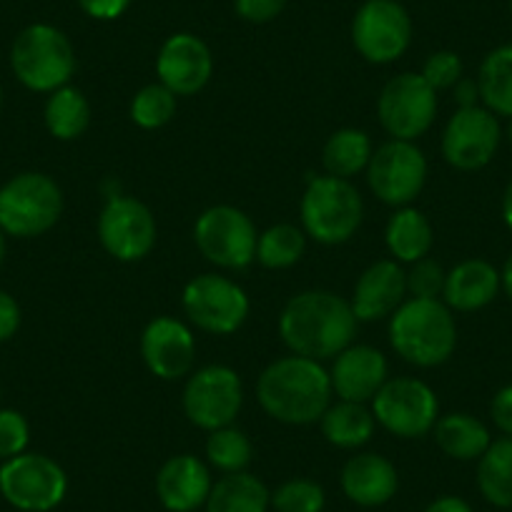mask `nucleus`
<instances>
[{"instance_id":"f257e3e1","label":"nucleus","mask_w":512,"mask_h":512,"mask_svg":"<svg viewBox=\"0 0 512 512\" xmlns=\"http://www.w3.org/2000/svg\"><path fill=\"white\" fill-rule=\"evenodd\" d=\"M357 322L352 304L337 294L304 292L284 307L279 332L297 357L319 362L337 357L352 344Z\"/></svg>"},{"instance_id":"f03ea898","label":"nucleus","mask_w":512,"mask_h":512,"mask_svg":"<svg viewBox=\"0 0 512 512\" xmlns=\"http://www.w3.org/2000/svg\"><path fill=\"white\" fill-rule=\"evenodd\" d=\"M256 395L264 410L287 425L322 420L332 400V379L324 367L307 357H284L269 364L259 377Z\"/></svg>"},{"instance_id":"7ed1b4c3","label":"nucleus","mask_w":512,"mask_h":512,"mask_svg":"<svg viewBox=\"0 0 512 512\" xmlns=\"http://www.w3.org/2000/svg\"><path fill=\"white\" fill-rule=\"evenodd\" d=\"M392 347L417 367L442 364L457 344V327L450 309L437 299H410L390 324Z\"/></svg>"},{"instance_id":"20e7f679","label":"nucleus","mask_w":512,"mask_h":512,"mask_svg":"<svg viewBox=\"0 0 512 512\" xmlns=\"http://www.w3.org/2000/svg\"><path fill=\"white\" fill-rule=\"evenodd\" d=\"M11 66L18 81L38 93H53L76 71L71 41L58 28L36 23L18 33L11 48Z\"/></svg>"},{"instance_id":"39448f33","label":"nucleus","mask_w":512,"mask_h":512,"mask_svg":"<svg viewBox=\"0 0 512 512\" xmlns=\"http://www.w3.org/2000/svg\"><path fill=\"white\" fill-rule=\"evenodd\" d=\"M61 189L46 174L26 171L0 186V231L31 239L46 234L61 219Z\"/></svg>"},{"instance_id":"423d86ee","label":"nucleus","mask_w":512,"mask_h":512,"mask_svg":"<svg viewBox=\"0 0 512 512\" xmlns=\"http://www.w3.org/2000/svg\"><path fill=\"white\" fill-rule=\"evenodd\" d=\"M302 224L322 244H342L362 224V199L347 179L317 176L302 199Z\"/></svg>"},{"instance_id":"0eeeda50","label":"nucleus","mask_w":512,"mask_h":512,"mask_svg":"<svg viewBox=\"0 0 512 512\" xmlns=\"http://www.w3.org/2000/svg\"><path fill=\"white\" fill-rule=\"evenodd\" d=\"M66 490V472L46 455L23 452L0 465V495L21 512H51L61 505Z\"/></svg>"},{"instance_id":"6e6552de","label":"nucleus","mask_w":512,"mask_h":512,"mask_svg":"<svg viewBox=\"0 0 512 512\" xmlns=\"http://www.w3.org/2000/svg\"><path fill=\"white\" fill-rule=\"evenodd\" d=\"M201 254L224 269H244L256 256V229L244 211L234 206H211L194 229Z\"/></svg>"},{"instance_id":"1a4fd4ad","label":"nucleus","mask_w":512,"mask_h":512,"mask_svg":"<svg viewBox=\"0 0 512 512\" xmlns=\"http://www.w3.org/2000/svg\"><path fill=\"white\" fill-rule=\"evenodd\" d=\"M377 111L387 134L412 141L435 121L437 91L420 73H402L382 88Z\"/></svg>"},{"instance_id":"9d476101","label":"nucleus","mask_w":512,"mask_h":512,"mask_svg":"<svg viewBox=\"0 0 512 512\" xmlns=\"http://www.w3.org/2000/svg\"><path fill=\"white\" fill-rule=\"evenodd\" d=\"M374 417L397 437H422L435 430L437 397L420 379H390L374 395Z\"/></svg>"},{"instance_id":"9b49d317","label":"nucleus","mask_w":512,"mask_h":512,"mask_svg":"<svg viewBox=\"0 0 512 512\" xmlns=\"http://www.w3.org/2000/svg\"><path fill=\"white\" fill-rule=\"evenodd\" d=\"M367 179L374 194L392 206H405L422 191L427 161L412 141H390L379 146L367 164Z\"/></svg>"},{"instance_id":"f8f14e48","label":"nucleus","mask_w":512,"mask_h":512,"mask_svg":"<svg viewBox=\"0 0 512 512\" xmlns=\"http://www.w3.org/2000/svg\"><path fill=\"white\" fill-rule=\"evenodd\" d=\"M352 36L367 61L392 63L410 46L412 23L395 0H367L354 18Z\"/></svg>"},{"instance_id":"ddd939ff","label":"nucleus","mask_w":512,"mask_h":512,"mask_svg":"<svg viewBox=\"0 0 512 512\" xmlns=\"http://www.w3.org/2000/svg\"><path fill=\"white\" fill-rule=\"evenodd\" d=\"M241 410V382L234 369L204 367L189 379L184 390V412L201 430H221L234 422Z\"/></svg>"},{"instance_id":"4468645a","label":"nucleus","mask_w":512,"mask_h":512,"mask_svg":"<svg viewBox=\"0 0 512 512\" xmlns=\"http://www.w3.org/2000/svg\"><path fill=\"white\" fill-rule=\"evenodd\" d=\"M98 236L111 256L121 262H139L154 249L156 221L139 199L111 196L98 219Z\"/></svg>"},{"instance_id":"2eb2a0df","label":"nucleus","mask_w":512,"mask_h":512,"mask_svg":"<svg viewBox=\"0 0 512 512\" xmlns=\"http://www.w3.org/2000/svg\"><path fill=\"white\" fill-rule=\"evenodd\" d=\"M184 309L191 322L211 334H231L244 324L249 299L244 289L216 274H204L184 289Z\"/></svg>"},{"instance_id":"dca6fc26","label":"nucleus","mask_w":512,"mask_h":512,"mask_svg":"<svg viewBox=\"0 0 512 512\" xmlns=\"http://www.w3.org/2000/svg\"><path fill=\"white\" fill-rule=\"evenodd\" d=\"M500 123L487 108H457L442 136V154L447 164L460 171H475L490 164L500 146Z\"/></svg>"},{"instance_id":"f3484780","label":"nucleus","mask_w":512,"mask_h":512,"mask_svg":"<svg viewBox=\"0 0 512 512\" xmlns=\"http://www.w3.org/2000/svg\"><path fill=\"white\" fill-rule=\"evenodd\" d=\"M211 53L204 41L189 33H179L171 36L164 43L156 61V71H159L161 83L176 96H191V93L201 91L206 81L211 78Z\"/></svg>"},{"instance_id":"a211bd4d","label":"nucleus","mask_w":512,"mask_h":512,"mask_svg":"<svg viewBox=\"0 0 512 512\" xmlns=\"http://www.w3.org/2000/svg\"><path fill=\"white\" fill-rule=\"evenodd\" d=\"M141 354L156 377L179 379L194 364L196 342L186 324L171 317H159L146 327L141 337Z\"/></svg>"},{"instance_id":"6ab92c4d","label":"nucleus","mask_w":512,"mask_h":512,"mask_svg":"<svg viewBox=\"0 0 512 512\" xmlns=\"http://www.w3.org/2000/svg\"><path fill=\"white\" fill-rule=\"evenodd\" d=\"M329 379H332V392H337L342 400L364 405L367 400H374V395L387 382V362L382 352L357 344L337 354Z\"/></svg>"},{"instance_id":"aec40b11","label":"nucleus","mask_w":512,"mask_h":512,"mask_svg":"<svg viewBox=\"0 0 512 512\" xmlns=\"http://www.w3.org/2000/svg\"><path fill=\"white\" fill-rule=\"evenodd\" d=\"M211 485L206 465L191 455L171 457L156 475V495L169 512H194L206 505Z\"/></svg>"},{"instance_id":"412c9836","label":"nucleus","mask_w":512,"mask_h":512,"mask_svg":"<svg viewBox=\"0 0 512 512\" xmlns=\"http://www.w3.org/2000/svg\"><path fill=\"white\" fill-rule=\"evenodd\" d=\"M407 294V274L397 262H377L359 277L354 287L352 309L357 319L374 322L387 314H395L402 307Z\"/></svg>"},{"instance_id":"4be33fe9","label":"nucleus","mask_w":512,"mask_h":512,"mask_svg":"<svg viewBox=\"0 0 512 512\" xmlns=\"http://www.w3.org/2000/svg\"><path fill=\"white\" fill-rule=\"evenodd\" d=\"M400 487L395 465L382 455H357L344 465L342 490L362 507H379L390 502Z\"/></svg>"},{"instance_id":"5701e85b","label":"nucleus","mask_w":512,"mask_h":512,"mask_svg":"<svg viewBox=\"0 0 512 512\" xmlns=\"http://www.w3.org/2000/svg\"><path fill=\"white\" fill-rule=\"evenodd\" d=\"M497 289H500V274L495 272V267L482 259H470V262L457 264L447 274L442 294L457 312H475L497 297Z\"/></svg>"},{"instance_id":"b1692460","label":"nucleus","mask_w":512,"mask_h":512,"mask_svg":"<svg viewBox=\"0 0 512 512\" xmlns=\"http://www.w3.org/2000/svg\"><path fill=\"white\" fill-rule=\"evenodd\" d=\"M272 492L249 472H234L211 485L206 512H267Z\"/></svg>"},{"instance_id":"393cba45","label":"nucleus","mask_w":512,"mask_h":512,"mask_svg":"<svg viewBox=\"0 0 512 512\" xmlns=\"http://www.w3.org/2000/svg\"><path fill=\"white\" fill-rule=\"evenodd\" d=\"M435 440L455 460H480L490 447V432L470 415H447L435 422Z\"/></svg>"},{"instance_id":"a878e982","label":"nucleus","mask_w":512,"mask_h":512,"mask_svg":"<svg viewBox=\"0 0 512 512\" xmlns=\"http://www.w3.org/2000/svg\"><path fill=\"white\" fill-rule=\"evenodd\" d=\"M477 487L495 507H512V437L490 442L477 465Z\"/></svg>"},{"instance_id":"bb28decb","label":"nucleus","mask_w":512,"mask_h":512,"mask_svg":"<svg viewBox=\"0 0 512 512\" xmlns=\"http://www.w3.org/2000/svg\"><path fill=\"white\" fill-rule=\"evenodd\" d=\"M322 432L332 445L352 450L372 437L374 415L362 402L342 400L339 405L327 407V412L322 415Z\"/></svg>"},{"instance_id":"cd10ccee","label":"nucleus","mask_w":512,"mask_h":512,"mask_svg":"<svg viewBox=\"0 0 512 512\" xmlns=\"http://www.w3.org/2000/svg\"><path fill=\"white\" fill-rule=\"evenodd\" d=\"M43 118H46V128L51 131V136L61 141H71L78 139L88 128L91 106H88L86 96L78 88L63 86L51 93Z\"/></svg>"},{"instance_id":"c85d7f7f","label":"nucleus","mask_w":512,"mask_h":512,"mask_svg":"<svg viewBox=\"0 0 512 512\" xmlns=\"http://www.w3.org/2000/svg\"><path fill=\"white\" fill-rule=\"evenodd\" d=\"M387 246L400 262H420L432 246V226L417 209H402L387 224Z\"/></svg>"},{"instance_id":"c756f323","label":"nucleus","mask_w":512,"mask_h":512,"mask_svg":"<svg viewBox=\"0 0 512 512\" xmlns=\"http://www.w3.org/2000/svg\"><path fill=\"white\" fill-rule=\"evenodd\" d=\"M487 111L512 118V46H502L485 58L477 78Z\"/></svg>"},{"instance_id":"7c9ffc66","label":"nucleus","mask_w":512,"mask_h":512,"mask_svg":"<svg viewBox=\"0 0 512 512\" xmlns=\"http://www.w3.org/2000/svg\"><path fill=\"white\" fill-rule=\"evenodd\" d=\"M369 159H372V141H369L364 131H357V128L337 131L327 141L322 156L324 169L329 171V176H337V179L354 176L369 164Z\"/></svg>"},{"instance_id":"2f4dec72","label":"nucleus","mask_w":512,"mask_h":512,"mask_svg":"<svg viewBox=\"0 0 512 512\" xmlns=\"http://www.w3.org/2000/svg\"><path fill=\"white\" fill-rule=\"evenodd\" d=\"M304 254V234L297 226L279 224L264 231L256 241V259L269 269H287Z\"/></svg>"},{"instance_id":"473e14b6","label":"nucleus","mask_w":512,"mask_h":512,"mask_svg":"<svg viewBox=\"0 0 512 512\" xmlns=\"http://www.w3.org/2000/svg\"><path fill=\"white\" fill-rule=\"evenodd\" d=\"M251 455H254V450H251L249 437L241 430H234L231 425L211 432L209 442H206V457L224 475L244 472L249 467Z\"/></svg>"},{"instance_id":"72a5a7b5","label":"nucleus","mask_w":512,"mask_h":512,"mask_svg":"<svg viewBox=\"0 0 512 512\" xmlns=\"http://www.w3.org/2000/svg\"><path fill=\"white\" fill-rule=\"evenodd\" d=\"M176 113V93L169 91L164 83H154L136 93L131 103V118L141 128H161L174 118Z\"/></svg>"},{"instance_id":"f704fd0d","label":"nucleus","mask_w":512,"mask_h":512,"mask_svg":"<svg viewBox=\"0 0 512 512\" xmlns=\"http://www.w3.org/2000/svg\"><path fill=\"white\" fill-rule=\"evenodd\" d=\"M272 507L277 512H322L324 490L312 480H289L277 487Z\"/></svg>"},{"instance_id":"c9c22d12","label":"nucleus","mask_w":512,"mask_h":512,"mask_svg":"<svg viewBox=\"0 0 512 512\" xmlns=\"http://www.w3.org/2000/svg\"><path fill=\"white\" fill-rule=\"evenodd\" d=\"M31 427L16 410H0V460H11L26 452Z\"/></svg>"},{"instance_id":"e433bc0d","label":"nucleus","mask_w":512,"mask_h":512,"mask_svg":"<svg viewBox=\"0 0 512 512\" xmlns=\"http://www.w3.org/2000/svg\"><path fill=\"white\" fill-rule=\"evenodd\" d=\"M445 279L447 274L442 272L440 264L432 259H420L407 274V292L412 294V299H437L445 292Z\"/></svg>"},{"instance_id":"4c0bfd02","label":"nucleus","mask_w":512,"mask_h":512,"mask_svg":"<svg viewBox=\"0 0 512 512\" xmlns=\"http://www.w3.org/2000/svg\"><path fill=\"white\" fill-rule=\"evenodd\" d=\"M427 83H430L435 91H442V88H452L460 83L462 76V61L450 51H440V53H432L427 58L425 68L420 73Z\"/></svg>"},{"instance_id":"58836bf2","label":"nucleus","mask_w":512,"mask_h":512,"mask_svg":"<svg viewBox=\"0 0 512 512\" xmlns=\"http://www.w3.org/2000/svg\"><path fill=\"white\" fill-rule=\"evenodd\" d=\"M284 6H287V0H236L239 16L251 23L272 21V18H277L282 13Z\"/></svg>"},{"instance_id":"ea45409f","label":"nucleus","mask_w":512,"mask_h":512,"mask_svg":"<svg viewBox=\"0 0 512 512\" xmlns=\"http://www.w3.org/2000/svg\"><path fill=\"white\" fill-rule=\"evenodd\" d=\"M21 327V307L8 292L0 289V344L16 337Z\"/></svg>"},{"instance_id":"a19ab883","label":"nucleus","mask_w":512,"mask_h":512,"mask_svg":"<svg viewBox=\"0 0 512 512\" xmlns=\"http://www.w3.org/2000/svg\"><path fill=\"white\" fill-rule=\"evenodd\" d=\"M492 420L507 437H512V384L502 387L492 400Z\"/></svg>"},{"instance_id":"79ce46f5","label":"nucleus","mask_w":512,"mask_h":512,"mask_svg":"<svg viewBox=\"0 0 512 512\" xmlns=\"http://www.w3.org/2000/svg\"><path fill=\"white\" fill-rule=\"evenodd\" d=\"M83 11L93 18H101V21H111V18L121 16L126 11V6L131 0H78Z\"/></svg>"},{"instance_id":"37998d69","label":"nucleus","mask_w":512,"mask_h":512,"mask_svg":"<svg viewBox=\"0 0 512 512\" xmlns=\"http://www.w3.org/2000/svg\"><path fill=\"white\" fill-rule=\"evenodd\" d=\"M425 512H472V507L467 505L462 497L447 495V497H440V500L430 502Z\"/></svg>"},{"instance_id":"c03bdc74","label":"nucleus","mask_w":512,"mask_h":512,"mask_svg":"<svg viewBox=\"0 0 512 512\" xmlns=\"http://www.w3.org/2000/svg\"><path fill=\"white\" fill-rule=\"evenodd\" d=\"M477 96H480V88H477V83H472V81L457 83V103H460V108L477 106Z\"/></svg>"},{"instance_id":"a18cd8bd","label":"nucleus","mask_w":512,"mask_h":512,"mask_svg":"<svg viewBox=\"0 0 512 512\" xmlns=\"http://www.w3.org/2000/svg\"><path fill=\"white\" fill-rule=\"evenodd\" d=\"M500 284L505 287L507 297L512 299V256L505 262V269H502V274H500Z\"/></svg>"},{"instance_id":"49530a36","label":"nucleus","mask_w":512,"mask_h":512,"mask_svg":"<svg viewBox=\"0 0 512 512\" xmlns=\"http://www.w3.org/2000/svg\"><path fill=\"white\" fill-rule=\"evenodd\" d=\"M502 216H505L507 226L512 229V181H510V186H507V191H505V199H502Z\"/></svg>"},{"instance_id":"de8ad7c7","label":"nucleus","mask_w":512,"mask_h":512,"mask_svg":"<svg viewBox=\"0 0 512 512\" xmlns=\"http://www.w3.org/2000/svg\"><path fill=\"white\" fill-rule=\"evenodd\" d=\"M3 259H6V234L0 231V264H3Z\"/></svg>"},{"instance_id":"09e8293b","label":"nucleus","mask_w":512,"mask_h":512,"mask_svg":"<svg viewBox=\"0 0 512 512\" xmlns=\"http://www.w3.org/2000/svg\"><path fill=\"white\" fill-rule=\"evenodd\" d=\"M507 136H510V144H512V118H510V126H507Z\"/></svg>"},{"instance_id":"8fccbe9b","label":"nucleus","mask_w":512,"mask_h":512,"mask_svg":"<svg viewBox=\"0 0 512 512\" xmlns=\"http://www.w3.org/2000/svg\"><path fill=\"white\" fill-rule=\"evenodd\" d=\"M0 106H3V88H0Z\"/></svg>"}]
</instances>
